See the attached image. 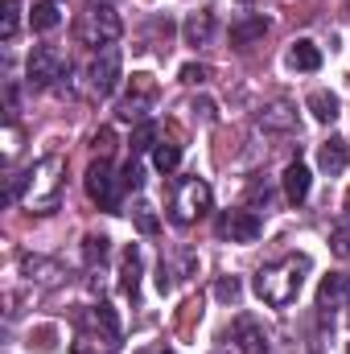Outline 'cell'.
<instances>
[{
    "label": "cell",
    "instance_id": "obj_3",
    "mask_svg": "<svg viewBox=\"0 0 350 354\" xmlns=\"http://www.w3.org/2000/svg\"><path fill=\"white\" fill-rule=\"evenodd\" d=\"M120 33H124V21H120V12H116L111 4H91L87 12L79 17V25H75V37H79L83 46H91V50L116 46Z\"/></svg>",
    "mask_w": 350,
    "mask_h": 354
},
{
    "label": "cell",
    "instance_id": "obj_37",
    "mask_svg": "<svg viewBox=\"0 0 350 354\" xmlns=\"http://www.w3.org/2000/svg\"><path fill=\"white\" fill-rule=\"evenodd\" d=\"M136 354H165V346H140Z\"/></svg>",
    "mask_w": 350,
    "mask_h": 354
},
{
    "label": "cell",
    "instance_id": "obj_12",
    "mask_svg": "<svg viewBox=\"0 0 350 354\" xmlns=\"http://www.w3.org/2000/svg\"><path fill=\"white\" fill-rule=\"evenodd\" d=\"M256 124H260L264 132H297V107L288 99H276V103L260 107Z\"/></svg>",
    "mask_w": 350,
    "mask_h": 354
},
{
    "label": "cell",
    "instance_id": "obj_30",
    "mask_svg": "<svg viewBox=\"0 0 350 354\" xmlns=\"http://www.w3.org/2000/svg\"><path fill=\"white\" fill-rule=\"evenodd\" d=\"M214 297H219L223 305H235V301L243 297V284H239V276H219V284H214Z\"/></svg>",
    "mask_w": 350,
    "mask_h": 354
},
{
    "label": "cell",
    "instance_id": "obj_6",
    "mask_svg": "<svg viewBox=\"0 0 350 354\" xmlns=\"http://www.w3.org/2000/svg\"><path fill=\"white\" fill-rule=\"evenodd\" d=\"M66 75H71V58H66L58 46H37V50L29 54L25 79H29V87L33 91L58 87V79H66Z\"/></svg>",
    "mask_w": 350,
    "mask_h": 354
},
{
    "label": "cell",
    "instance_id": "obj_21",
    "mask_svg": "<svg viewBox=\"0 0 350 354\" xmlns=\"http://www.w3.org/2000/svg\"><path fill=\"white\" fill-rule=\"evenodd\" d=\"M116 342H120V338H107V334H91V330H83V334L71 342V354H116Z\"/></svg>",
    "mask_w": 350,
    "mask_h": 354
},
{
    "label": "cell",
    "instance_id": "obj_33",
    "mask_svg": "<svg viewBox=\"0 0 350 354\" xmlns=\"http://www.w3.org/2000/svg\"><path fill=\"white\" fill-rule=\"evenodd\" d=\"M120 181H124V189H140V185H145V169H140V161H136V157L120 169Z\"/></svg>",
    "mask_w": 350,
    "mask_h": 354
},
{
    "label": "cell",
    "instance_id": "obj_36",
    "mask_svg": "<svg viewBox=\"0 0 350 354\" xmlns=\"http://www.w3.org/2000/svg\"><path fill=\"white\" fill-rule=\"evenodd\" d=\"M111 140H116V136H111V128L95 132V149H99V157H107V153H111Z\"/></svg>",
    "mask_w": 350,
    "mask_h": 354
},
{
    "label": "cell",
    "instance_id": "obj_29",
    "mask_svg": "<svg viewBox=\"0 0 350 354\" xmlns=\"http://www.w3.org/2000/svg\"><path fill=\"white\" fill-rule=\"evenodd\" d=\"M17 25H21V4L17 0H4V8H0V37L12 41L17 37Z\"/></svg>",
    "mask_w": 350,
    "mask_h": 354
},
{
    "label": "cell",
    "instance_id": "obj_15",
    "mask_svg": "<svg viewBox=\"0 0 350 354\" xmlns=\"http://www.w3.org/2000/svg\"><path fill=\"white\" fill-rule=\"evenodd\" d=\"M280 185H284V198H288L293 206H301V202L309 198V185H313V177H309V169H305L301 161H288V169L280 174Z\"/></svg>",
    "mask_w": 350,
    "mask_h": 354
},
{
    "label": "cell",
    "instance_id": "obj_13",
    "mask_svg": "<svg viewBox=\"0 0 350 354\" xmlns=\"http://www.w3.org/2000/svg\"><path fill=\"white\" fill-rule=\"evenodd\" d=\"M181 33H185V46H194V50L210 46V41H214V8H198V12H190L185 25H181Z\"/></svg>",
    "mask_w": 350,
    "mask_h": 354
},
{
    "label": "cell",
    "instance_id": "obj_31",
    "mask_svg": "<svg viewBox=\"0 0 350 354\" xmlns=\"http://www.w3.org/2000/svg\"><path fill=\"white\" fill-rule=\"evenodd\" d=\"M177 280H181V272L174 268V260H169V256H161V264H157V288L169 297V292L177 288Z\"/></svg>",
    "mask_w": 350,
    "mask_h": 354
},
{
    "label": "cell",
    "instance_id": "obj_10",
    "mask_svg": "<svg viewBox=\"0 0 350 354\" xmlns=\"http://www.w3.org/2000/svg\"><path fill=\"white\" fill-rule=\"evenodd\" d=\"M79 326L91 330V334H107V338H120L124 334V326H120V313L107 305V301H99V305H91L79 313Z\"/></svg>",
    "mask_w": 350,
    "mask_h": 354
},
{
    "label": "cell",
    "instance_id": "obj_1",
    "mask_svg": "<svg viewBox=\"0 0 350 354\" xmlns=\"http://www.w3.org/2000/svg\"><path fill=\"white\" fill-rule=\"evenodd\" d=\"M62 189H66V161H62L58 153H50V157L33 161L25 174H17L8 181L4 202H8V206H12V202H25L33 214H50V210L62 206Z\"/></svg>",
    "mask_w": 350,
    "mask_h": 354
},
{
    "label": "cell",
    "instance_id": "obj_7",
    "mask_svg": "<svg viewBox=\"0 0 350 354\" xmlns=\"http://www.w3.org/2000/svg\"><path fill=\"white\" fill-rule=\"evenodd\" d=\"M91 91L99 95V99H107V95H116L120 91V79H124V54H120V46H103L99 54H95V62H91Z\"/></svg>",
    "mask_w": 350,
    "mask_h": 354
},
{
    "label": "cell",
    "instance_id": "obj_19",
    "mask_svg": "<svg viewBox=\"0 0 350 354\" xmlns=\"http://www.w3.org/2000/svg\"><path fill=\"white\" fill-rule=\"evenodd\" d=\"M305 107L313 111V120H317V124H334V120L342 115V103H338V95H334V91H313V95L305 99Z\"/></svg>",
    "mask_w": 350,
    "mask_h": 354
},
{
    "label": "cell",
    "instance_id": "obj_26",
    "mask_svg": "<svg viewBox=\"0 0 350 354\" xmlns=\"http://www.w3.org/2000/svg\"><path fill=\"white\" fill-rule=\"evenodd\" d=\"M132 157H140V153H153L157 149V124L153 120H145V124H136V132H132Z\"/></svg>",
    "mask_w": 350,
    "mask_h": 354
},
{
    "label": "cell",
    "instance_id": "obj_18",
    "mask_svg": "<svg viewBox=\"0 0 350 354\" xmlns=\"http://www.w3.org/2000/svg\"><path fill=\"white\" fill-rule=\"evenodd\" d=\"M288 66H293V71H305V75H313V71L322 66V50H317L309 37H297V41L288 46Z\"/></svg>",
    "mask_w": 350,
    "mask_h": 354
},
{
    "label": "cell",
    "instance_id": "obj_16",
    "mask_svg": "<svg viewBox=\"0 0 350 354\" xmlns=\"http://www.w3.org/2000/svg\"><path fill=\"white\" fill-rule=\"evenodd\" d=\"M264 33H268V17H264V12H248L243 21L231 25V46H235V50H248L252 41H260Z\"/></svg>",
    "mask_w": 350,
    "mask_h": 354
},
{
    "label": "cell",
    "instance_id": "obj_34",
    "mask_svg": "<svg viewBox=\"0 0 350 354\" xmlns=\"http://www.w3.org/2000/svg\"><path fill=\"white\" fill-rule=\"evenodd\" d=\"M210 79V71L202 66V62H190V66H181V83H190V87H202Z\"/></svg>",
    "mask_w": 350,
    "mask_h": 354
},
{
    "label": "cell",
    "instance_id": "obj_28",
    "mask_svg": "<svg viewBox=\"0 0 350 354\" xmlns=\"http://www.w3.org/2000/svg\"><path fill=\"white\" fill-rule=\"evenodd\" d=\"M153 165H157L161 174H174L177 165H181V149H177L174 140H157V149H153Z\"/></svg>",
    "mask_w": 350,
    "mask_h": 354
},
{
    "label": "cell",
    "instance_id": "obj_35",
    "mask_svg": "<svg viewBox=\"0 0 350 354\" xmlns=\"http://www.w3.org/2000/svg\"><path fill=\"white\" fill-rule=\"evenodd\" d=\"M190 111H194V120H202V124H210V120H214V103H210V99H194V103H190Z\"/></svg>",
    "mask_w": 350,
    "mask_h": 354
},
{
    "label": "cell",
    "instance_id": "obj_38",
    "mask_svg": "<svg viewBox=\"0 0 350 354\" xmlns=\"http://www.w3.org/2000/svg\"><path fill=\"white\" fill-rule=\"evenodd\" d=\"M347 317H350V292H347Z\"/></svg>",
    "mask_w": 350,
    "mask_h": 354
},
{
    "label": "cell",
    "instance_id": "obj_32",
    "mask_svg": "<svg viewBox=\"0 0 350 354\" xmlns=\"http://www.w3.org/2000/svg\"><path fill=\"white\" fill-rule=\"evenodd\" d=\"M330 248H334V256H342V260L350 256V218L334 227V235H330Z\"/></svg>",
    "mask_w": 350,
    "mask_h": 354
},
{
    "label": "cell",
    "instance_id": "obj_25",
    "mask_svg": "<svg viewBox=\"0 0 350 354\" xmlns=\"http://www.w3.org/2000/svg\"><path fill=\"white\" fill-rule=\"evenodd\" d=\"M107 252H111V239L107 235H87L83 239V264L87 268H99L107 260Z\"/></svg>",
    "mask_w": 350,
    "mask_h": 354
},
{
    "label": "cell",
    "instance_id": "obj_17",
    "mask_svg": "<svg viewBox=\"0 0 350 354\" xmlns=\"http://www.w3.org/2000/svg\"><path fill=\"white\" fill-rule=\"evenodd\" d=\"M347 161H350V145L342 140V136H330V140L317 149V165H322V174L338 177L342 169H347Z\"/></svg>",
    "mask_w": 350,
    "mask_h": 354
},
{
    "label": "cell",
    "instance_id": "obj_4",
    "mask_svg": "<svg viewBox=\"0 0 350 354\" xmlns=\"http://www.w3.org/2000/svg\"><path fill=\"white\" fill-rule=\"evenodd\" d=\"M210 202H214V194H210V185L202 177H181L174 189V202H169V218L177 227H190L210 210Z\"/></svg>",
    "mask_w": 350,
    "mask_h": 354
},
{
    "label": "cell",
    "instance_id": "obj_11",
    "mask_svg": "<svg viewBox=\"0 0 350 354\" xmlns=\"http://www.w3.org/2000/svg\"><path fill=\"white\" fill-rule=\"evenodd\" d=\"M231 342H235L239 351H248V354H264L268 334H264V326L252 317V313H239V317H235V326H231Z\"/></svg>",
    "mask_w": 350,
    "mask_h": 354
},
{
    "label": "cell",
    "instance_id": "obj_5",
    "mask_svg": "<svg viewBox=\"0 0 350 354\" xmlns=\"http://www.w3.org/2000/svg\"><path fill=\"white\" fill-rule=\"evenodd\" d=\"M83 185H87V198L99 206V210H107V214H116L120 210V194H124V181L116 174V165L107 161V157H99V161H91L87 174H83Z\"/></svg>",
    "mask_w": 350,
    "mask_h": 354
},
{
    "label": "cell",
    "instance_id": "obj_8",
    "mask_svg": "<svg viewBox=\"0 0 350 354\" xmlns=\"http://www.w3.org/2000/svg\"><path fill=\"white\" fill-rule=\"evenodd\" d=\"M157 103V83L149 75H132V95L120 99V120L124 124H145Z\"/></svg>",
    "mask_w": 350,
    "mask_h": 354
},
{
    "label": "cell",
    "instance_id": "obj_20",
    "mask_svg": "<svg viewBox=\"0 0 350 354\" xmlns=\"http://www.w3.org/2000/svg\"><path fill=\"white\" fill-rule=\"evenodd\" d=\"M342 297H347V276H338V272L326 276L322 288H317V309H322V317H330V309H334Z\"/></svg>",
    "mask_w": 350,
    "mask_h": 354
},
{
    "label": "cell",
    "instance_id": "obj_22",
    "mask_svg": "<svg viewBox=\"0 0 350 354\" xmlns=\"http://www.w3.org/2000/svg\"><path fill=\"white\" fill-rule=\"evenodd\" d=\"M248 210H268L272 206V198H276V189H272V177H264V174H256L252 181H248Z\"/></svg>",
    "mask_w": 350,
    "mask_h": 354
},
{
    "label": "cell",
    "instance_id": "obj_14",
    "mask_svg": "<svg viewBox=\"0 0 350 354\" xmlns=\"http://www.w3.org/2000/svg\"><path fill=\"white\" fill-rule=\"evenodd\" d=\"M140 268H145L140 248L128 243L124 256H120V288H124V297H132V301H136V292H140Z\"/></svg>",
    "mask_w": 350,
    "mask_h": 354
},
{
    "label": "cell",
    "instance_id": "obj_9",
    "mask_svg": "<svg viewBox=\"0 0 350 354\" xmlns=\"http://www.w3.org/2000/svg\"><path fill=\"white\" fill-rule=\"evenodd\" d=\"M214 231H219L223 239H231V243H256L260 231H264V223H260L256 210H223L219 223H214Z\"/></svg>",
    "mask_w": 350,
    "mask_h": 354
},
{
    "label": "cell",
    "instance_id": "obj_23",
    "mask_svg": "<svg viewBox=\"0 0 350 354\" xmlns=\"http://www.w3.org/2000/svg\"><path fill=\"white\" fill-rule=\"evenodd\" d=\"M58 21H62V12H58V0H37V4H33V12H29V25H33L37 33H50V29H58Z\"/></svg>",
    "mask_w": 350,
    "mask_h": 354
},
{
    "label": "cell",
    "instance_id": "obj_24",
    "mask_svg": "<svg viewBox=\"0 0 350 354\" xmlns=\"http://www.w3.org/2000/svg\"><path fill=\"white\" fill-rule=\"evenodd\" d=\"M21 264H25V272H29V280H42V284H58V280L66 276L54 260H42V256H25Z\"/></svg>",
    "mask_w": 350,
    "mask_h": 354
},
{
    "label": "cell",
    "instance_id": "obj_2",
    "mask_svg": "<svg viewBox=\"0 0 350 354\" xmlns=\"http://www.w3.org/2000/svg\"><path fill=\"white\" fill-rule=\"evenodd\" d=\"M309 268H313V260H309L305 252L284 256V260H276V264H264L260 272H256V280H252V288H256V297H260L264 305L284 309V305L297 301V292H301Z\"/></svg>",
    "mask_w": 350,
    "mask_h": 354
},
{
    "label": "cell",
    "instance_id": "obj_27",
    "mask_svg": "<svg viewBox=\"0 0 350 354\" xmlns=\"http://www.w3.org/2000/svg\"><path fill=\"white\" fill-rule=\"evenodd\" d=\"M132 227H136L140 235H157V231H161V218H157V210H153L149 202H136V206H132Z\"/></svg>",
    "mask_w": 350,
    "mask_h": 354
}]
</instances>
